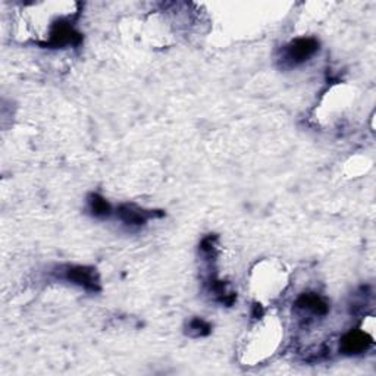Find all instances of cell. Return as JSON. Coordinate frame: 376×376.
<instances>
[{
	"label": "cell",
	"mask_w": 376,
	"mask_h": 376,
	"mask_svg": "<svg viewBox=\"0 0 376 376\" xmlns=\"http://www.w3.org/2000/svg\"><path fill=\"white\" fill-rule=\"evenodd\" d=\"M89 206H90V212L96 218H108L111 215V212H112L111 204L99 194H90Z\"/></svg>",
	"instance_id": "cell-7"
},
{
	"label": "cell",
	"mask_w": 376,
	"mask_h": 376,
	"mask_svg": "<svg viewBox=\"0 0 376 376\" xmlns=\"http://www.w3.org/2000/svg\"><path fill=\"white\" fill-rule=\"evenodd\" d=\"M63 278L87 292L97 293L100 289L99 275L94 268L89 266H66L63 270Z\"/></svg>",
	"instance_id": "cell-2"
},
{
	"label": "cell",
	"mask_w": 376,
	"mask_h": 376,
	"mask_svg": "<svg viewBox=\"0 0 376 376\" xmlns=\"http://www.w3.org/2000/svg\"><path fill=\"white\" fill-rule=\"evenodd\" d=\"M118 216L121 218L124 224L130 227H140L144 225L149 218H155V216H163V213H155L151 211H143L140 208L134 206V204H123L118 209Z\"/></svg>",
	"instance_id": "cell-6"
},
{
	"label": "cell",
	"mask_w": 376,
	"mask_h": 376,
	"mask_svg": "<svg viewBox=\"0 0 376 376\" xmlns=\"http://www.w3.org/2000/svg\"><path fill=\"white\" fill-rule=\"evenodd\" d=\"M373 344V339L365 331H350L341 339V351L347 356H357L368 351Z\"/></svg>",
	"instance_id": "cell-4"
},
{
	"label": "cell",
	"mask_w": 376,
	"mask_h": 376,
	"mask_svg": "<svg viewBox=\"0 0 376 376\" xmlns=\"http://www.w3.org/2000/svg\"><path fill=\"white\" fill-rule=\"evenodd\" d=\"M319 50V42L312 37L296 39L282 50V62L287 66H299L309 61Z\"/></svg>",
	"instance_id": "cell-1"
},
{
	"label": "cell",
	"mask_w": 376,
	"mask_h": 376,
	"mask_svg": "<svg viewBox=\"0 0 376 376\" xmlns=\"http://www.w3.org/2000/svg\"><path fill=\"white\" fill-rule=\"evenodd\" d=\"M211 330H212L211 325L200 318H194L190 323H188V334L196 338L209 335Z\"/></svg>",
	"instance_id": "cell-8"
},
{
	"label": "cell",
	"mask_w": 376,
	"mask_h": 376,
	"mask_svg": "<svg viewBox=\"0 0 376 376\" xmlns=\"http://www.w3.org/2000/svg\"><path fill=\"white\" fill-rule=\"evenodd\" d=\"M296 307L300 312L309 313L313 316H325L330 312L328 301L316 293L301 294L296 301Z\"/></svg>",
	"instance_id": "cell-5"
},
{
	"label": "cell",
	"mask_w": 376,
	"mask_h": 376,
	"mask_svg": "<svg viewBox=\"0 0 376 376\" xmlns=\"http://www.w3.org/2000/svg\"><path fill=\"white\" fill-rule=\"evenodd\" d=\"M82 40L81 34L68 21H59L54 25L50 31L49 42L44 44L46 47H65V46H77Z\"/></svg>",
	"instance_id": "cell-3"
}]
</instances>
